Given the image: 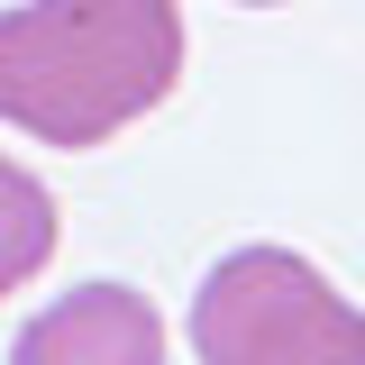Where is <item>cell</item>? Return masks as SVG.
Returning a JSON list of instances; mask_svg holds the SVG:
<instances>
[{"mask_svg":"<svg viewBox=\"0 0 365 365\" xmlns=\"http://www.w3.org/2000/svg\"><path fill=\"white\" fill-rule=\"evenodd\" d=\"M247 9H283V0H247Z\"/></svg>","mask_w":365,"mask_h":365,"instance_id":"cell-5","label":"cell"},{"mask_svg":"<svg viewBox=\"0 0 365 365\" xmlns=\"http://www.w3.org/2000/svg\"><path fill=\"white\" fill-rule=\"evenodd\" d=\"M201 365H365V311L292 247H228L192 292Z\"/></svg>","mask_w":365,"mask_h":365,"instance_id":"cell-2","label":"cell"},{"mask_svg":"<svg viewBox=\"0 0 365 365\" xmlns=\"http://www.w3.org/2000/svg\"><path fill=\"white\" fill-rule=\"evenodd\" d=\"M182 83L174 0H19L0 9V119L37 146H110Z\"/></svg>","mask_w":365,"mask_h":365,"instance_id":"cell-1","label":"cell"},{"mask_svg":"<svg viewBox=\"0 0 365 365\" xmlns=\"http://www.w3.org/2000/svg\"><path fill=\"white\" fill-rule=\"evenodd\" d=\"M9 365H165V319L137 283H73L19 329Z\"/></svg>","mask_w":365,"mask_h":365,"instance_id":"cell-3","label":"cell"},{"mask_svg":"<svg viewBox=\"0 0 365 365\" xmlns=\"http://www.w3.org/2000/svg\"><path fill=\"white\" fill-rule=\"evenodd\" d=\"M46 256H55V192H46L28 165L0 155V302L19 283H37Z\"/></svg>","mask_w":365,"mask_h":365,"instance_id":"cell-4","label":"cell"}]
</instances>
